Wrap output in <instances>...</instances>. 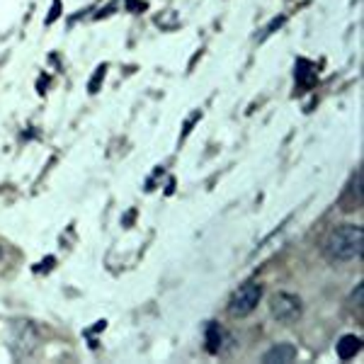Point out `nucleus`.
<instances>
[{
  "mask_svg": "<svg viewBox=\"0 0 364 364\" xmlns=\"http://www.w3.org/2000/svg\"><path fill=\"white\" fill-rule=\"evenodd\" d=\"M364 250V228L357 224H343L328 233L323 252L331 262L357 260Z\"/></svg>",
  "mask_w": 364,
  "mask_h": 364,
  "instance_id": "nucleus-1",
  "label": "nucleus"
},
{
  "mask_svg": "<svg viewBox=\"0 0 364 364\" xmlns=\"http://www.w3.org/2000/svg\"><path fill=\"white\" fill-rule=\"evenodd\" d=\"M260 299H262V287L255 284V282H245L228 299V314L233 318H245V316H250L257 309Z\"/></svg>",
  "mask_w": 364,
  "mask_h": 364,
  "instance_id": "nucleus-2",
  "label": "nucleus"
},
{
  "mask_svg": "<svg viewBox=\"0 0 364 364\" xmlns=\"http://www.w3.org/2000/svg\"><path fill=\"white\" fill-rule=\"evenodd\" d=\"M269 311L279 323H296L301 318L304 306H301V299L296 294H289V291H277L269 299Z\"/></svg>",
  "mask_w": 364,
  "mask_h": 364,
  "instance_id": "nucleus-3",
  "label": "nucleus"
},
{
  "mask_svg": "<svg viewBox=\"0 0 364 364\" xmlns=\"http://www.w3.org/2000/svg\"><path fill=\"white\" fill-rule=\"evenodd\" d=\"M340 207H343V211L362 209V170H357V173L352 175L348 190H345V195L340 197Z\"/></svg>",
  "mask_w": 364,
  "mask_h": 364,
  "instance_id": "nucleus-4",
  "label": "nucleus"
},
{
  "mask_svg": "<svg viewBox=\"0 0 364 364\" xmlns=\"http://www.w3.org/2000/svg\"><path fill=\"white\" fill-rule=\"evenodd\" d=\"M296 348L291 343H279L274 345V348H269L265 355H262V362L267 364H289L296 360Z\"/></svg>",
  "mask_w": 364,
  "mask_h": 364,
  "instance_id": "nucleus-5",
  "label": "nucleus"
},
{
  "mask_svg": "<svg viewBox=\"0 0 364 364\" xmlns=\"http://www.w3.org/2000/svg\"><path fill=\"white\" fill-rule=\"evenodd\" d=\"M336 350H338L340 360H352V357L362 350V338L360 336H343Z\"/></svg>",
  "mask_w": 364,
  "mask_h": 364,
  "instance_id": "nucleus-6",
  "label": "nucleus"
},
{
  "mask_svg": "<svg viewBox=\"0 0 364 364\" xmlns=\"http://www.w3.org/2000/svg\"><path fill=\"white\" fill-rule=\"evenodd\" d=\"M204 340H207V352L216 355L221 350V343H224V331L219 328V323H209L207 331H204Z\"/></svg>",
  "mask_w": 364,
  "mask_h": 364,
  "instance_id": "nucleus-7",
  "label": "nucleus"
},
{
  "mask_svg": "<svg viewBox=\"0 0 364 364\" xmlns=\"http://www.w3.org/2000/svg\"><path fill=\"white\" fill-rule=\"evenodd\" d=\"M105 78V66H100L97 68V73H95V78L90 80V92H97V85H100V80Z\"/></svg>",
  "mask_w": 364,
  "mask_h": 364,
  "instance_id": "nucleus-8",
  "label": "nucleus"
},
{
  "mask_svg": "<svg viewBox=\"0 0 364 364\" xmlns=\"http://www.w3.org/2000/svg\"><path fill=\"white\" fill-rule=\"evenodd\" d=\"M58 13H61V0H54V8H51V15H49V20H46V22H54L58 17Z\"/></svg>",
  "mask_w": 364,
  "mask_h": 364,
  "instance_id": "nucleus-9",
  "label": "nucleus"
},
{
  "mask_svg": "<svg viewBox=\"0 0 364 364\" xmlns=\"http://www.w3.org/2000/svg\"><path fill=\"white\" fill-rule=\"evenodd\" d=\"M0 255H3V252H0Z\"/></svg>",
  "mask_w": 364,
  "mask_h": 364,
  "instance_id": "nucleus-10",
  "label": "nucleus"
}]
</instances>
